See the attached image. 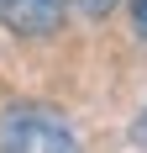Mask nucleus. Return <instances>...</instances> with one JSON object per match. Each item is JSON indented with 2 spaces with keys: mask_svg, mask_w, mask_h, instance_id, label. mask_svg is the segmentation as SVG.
<instances>
[{
  "mask_svg": "<svg viewBox=\"0 0 147 153\" xmlns=\"http://www.w3.org/2000/svg\"><path fill=\"white\" fill-rule=\"evenodd\" d=\"M0 21L16 37H47L63 27V0H0Z\"/></svg>",
  "mask_w": 147,
  "mask_h": 153,
  "instance_id": "f03ea898",
  "label": "nucleus"
},
{
  "mask_svg": "<svg viewBox=\"0 0 147 153\" xmlns=\"http://www.w3.org/2000/svg\"><path fill=\"white\" fill-rule=\"evenodd\" d=\"M132 21H137V27L147 32V0H132Z\"/></svg>",
  "mask_w": 147,
  "mask_h": 153,
  "instance_id": "39448f33",
  "label": "nucleus"
},
{
  "mask_svg": "<svg viewBox=\"0 0 147 153\" xmlns=\"http://www.w3.org/2000/svg\"><path fill=\"white\" fill-rule=\"evenodd\" d=\"M74 5H79L84 16H110L116 11V0H74Z\"/></svg>",
  "mask_w": 147,
  "mask_h": 153,
  "instance_id": "7ed1b4c3",
  "label": "nucleus"
},
{
  "mask_svg": "<svg viewBox=\"0 0 147 153\" xmlns=\"http://www.w3.org/2000/svg\"><path fill=\"white\" fill-rule=\"evenodd\" d=\"M132 143H142V148H147V111H142V116L132 122Z\"/></svg>",
  "mask_w": 147,
  "mask_h": 153,
  "instance_id": "20e7f679",
  "label": "nucleus"
},
{
  "mask_svg": "<svg viewBox=\"0 0 147 153\" xmlns=\"http://www.w3.org/2000/svg\"><path fill=\"white\" fill-rule=\"evenodd\" d=\"M0 148H11V153H63V148H74V127L53 106H11L0 116Z\"/></svg>",
  "mask_w": 147,
  "mask_h": 153,
  "instance_id": "f257e3e1",
  "label": "nucleus"
}]
</instances>
